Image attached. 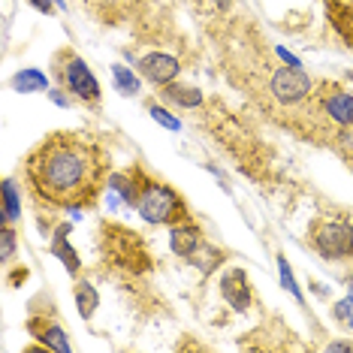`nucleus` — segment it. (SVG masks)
Instances as JSON below:
<instances>
[{"instance_id": "obj_1", "label": "nucleus", "mask_w": 353, "mask_h": 353, "mask_svg": "<svg viewBox=\"0 0 353 353\" xmlns=\"http://www.w3.org/2000/svg\"><path fill=\"white\" fill-rule=\"evenodd\" d=\"M106 151L85 133H52L25 160L34 196L54 208H79L97 199L109 170Z\"/></svg>"}, {"instance_id": "obj_2", "label": "nucleus", "mask_w": 353, "mask_h": 353, "mask_svg": "<svg viewBox=\"0 0 353 353\" xmlns=\"http://www.w3.org/2000/svg\"><path fill=\"white\" fill-rule=\"evenodd\" d=\"M136 212L145 223H154V227H175L181 221H190V212L184 205V199L175 194L170 184H160V181H145L139 199H136Z\"/></svg>"}, {"instance_id": "obj_3", "label": "nucleus", "mask_w": 353, "mask_h": 353, "mask_svg": "<svg viewBox=\"0 0 353 353\" xmlns=\"http://www.w3.org/2000/svg\"><path fill=\"white\" fill-rule=\"evenodd\" d=\"M52 67H54V79L61 82V88H67L76 100L82 103H100V82L97 76L91 73V67L79 58L76 52L70 49H61L58 54L52 58Z\"/></svg>"}, {"instance_id": "obj_4", "label": "nucleus", "mask_w": 353, "mask_h": 353, "mask_svg": "<svg viewBox=\"0 0 353 353\" xmlns=\"http://www.w3.org/2000/svg\"><path fill=\"white\" fill-rule=\"evenodd\" d=\"M308 239L323 260H350L353 256V223L339 218L311 221Z\"/></svg>"}, {"instance_id": "obj_5", "label": "nucleus", "mask_w": 353, "mask_h": 353, "mask_svg": "<svg viewBox=\"0 0 353 353\" xmlns=\"http://www.w3.org/2000/svg\"><path fill=\"white\" fill-rule=\"evenodd\" d=\"M269 91L272 97L284 106H296L314 91V82H311L308 73H302L299 67H278L269 79Z\"/></svg>"}, {"instance_id": "obj_6", "label": "nucleus", "mask_w": 353, "mask_h": 353, "mask_svg": "<svg viewBox=\"0 0 353 353\" xmlns=\"http://www.w3.org/2000/svg\"><path fill=\"white\" fill-rule=\"evenodd\" d=\"M139 73L145 82L163 88L179 79L181 63H179V58H172V54H166V52H151V54H142L139 58Z\"/></svg>"}, {"instance_id": "obj_7", "label": "nucleus", "mask_w": 353, "mask_h": 353, "mask_svg": "<svg viewBox=\"0 0 353 353\" xmlns=\"http://www.w3.org/2000/svg\"><path fill=\"white\" fill-rule=\"evenodd\" d=\"M221 296L230 308L236 311H248L254 302V293H251V284H248V275L245 269H230L227 275L221 278Z\"/></svg>"}, {"instance_id": "obj_8", "label": "nucleus", "mask_w": 353, "mask_h": 353, "mask_svg": "<svg viewBox=\"0 0 353 353\" xmlns=\"http://www.w3.org/2000/svg\"><path fill=\"white\" fill-rule=\"evenodd\" d=\"M203 242L205 239L194 221H181V223H175V227H170V248H172L175 256H181V260H190Z\"/></svg>"}, {"instance_id": "obj_9", "label": "nucleus", "mask_w": 353, "mask_h": 353, "mask_svg": "<svg viewBox=\"0 0 353 353\" xmlns=\"http://www.w3.org/2000/svg\"><path fill=\"white\" fill-rule=\"evenodd\" d=\"M320 109H323V115L332 124H339V127L353 124V94L341 91V88H332V91H326L323 100H320Z\"/></svg>"}, {"instance_id": "obj_10", "label": "nucleus", "mask_w": 353, "mask_h": 353, "mask_svg": "<svg viewBox=\"0 0 353 353\" xmlns=\"http://www.w3.org/2000/svg\"><path fill=\"white\" fill-rule=\"evenodd\" d=\"M28 326H30V332L37 335L39 341H43V347L46 350H58V353H70L73 347H70V339H67V332L54 323V320H46V317H30L28 320Z\"/></svg>"}, {"instance_id": "obj_11", "label": "nucleus", "mask_w": 353, "mask_h": 353, "mask_svg": "<svg viewBox=\"0 0 353 353\" xmlns=\"http://www.w3.org/2000/svg\"><path fill=\"white\" fill-rule=\"evenodd\" d=\"M160 94H163L166 103H172V106L179 109H196L203 106V91L194 85H179V82H170L160 88Z\"/></svg>"}, {"instance_id": "obj_12", "label": "nucleus", "mask_w": 353, "mask_h": 353, "mask_svg": "<svg viewBox=\"0 0 353 353\" xmlns=\"http://www.w3.org/2000/svg\"><path fill=\"white\" fill-rule=\"evenodd\" d=\"M67 232H70V227H61L58 232H54V239H52V248H49V251H52V254L63 263V269H67L70 275H79V272H82V260H79L76 248L67 242Z\"/></svg>"}, {"instance_id": "obj_13", "label": "nucleus", "mask_w": 353, "mask_h": 353, "mask_svg": "<svg viewBox=\"0 0 353 353\" xmlns=\"http://www.w3.org/2000/svg\"><path fill=\"white\" fill-rule=\"evenodd\" d=\"M326 10L339 34L353 46V0H326Z\"/></svg>"}, {"instance_id": "obj_14", "label": "nucleus", "mask_w": 353, "mask_h": 353, "mask_svg": "<svg viewBox=\"0 0 353 353\" xmlns=\"http://www.w3.org/2000/svg\"><path fill=\"white\" fill-rule=\"evenodd\" d=\"M12 88L19 94H39V91H49V79H46L43 70L37 67H25L12 76Z\"/></svg>"}, {"instance_id": "obj_15", "label": "nucleus", "mask_w": 353, "mask_h": 353, "mask_svg": "<svg viewBox=\"0 0 353 353\" xmlns=\"http://www.w3.org/2000/svg\"><path fill=\"white\" fill-rule=\"evenodd\" d=\"M73 293H76L79 317H82V320H91L94 311H97V305H100V296H97V290H94V284H91V281H79Z\"/></svg>"}, {"instance_id": "obj_16", "label": "nucleus", "mask_w": 353, "mask_h": 353, "mask_svg": "<svg viewBox=\"0 0 353 353\" xmlns=\"http://www.w3.org/2000/svg\"><path fill=\"white\" fill-rule=\"evenodd\" d=\"M221 260H223V254L218 251V248L203 242V245H199V251L190 256V266H196L199 272H203V275H212V272L221 266Z\"/></svg>"}, {"instance_id": "obj_17", "label": "nucleus", "mask_w": 353, "mask_h": 353, "mask_svg": "<svg viewBox=\"0 0 353 353\" xmlns=\"http://www.w3.org/2000/svg\"><path fill=\"white\" fill-rule=\"evenodd\" d=\"M21 218V199H19V188L12 179L3 181V223H15Z\"/></svg>"}, {"instance_id": "obj_18", "label": "nucleus", "mask_w": 353, "mask_h": 353, "mask_svg": "<svg viewBox=\"0 0 353 353\" xmlns=\"http://www.w3.org/2000/svg\"><path fill=\"white\" fill-rule=\"evenodd\" d=\"M112 79H115V88L124 94V97H133V94H139V79L130 73V67H121V63H115V67H112Z\"/></svg>"}, {"instance_id": "obj_19", "label": "nucleus", "mask_w": 353, "mask_h": 353, "mask_svg": "<svg viewBox=\"0 0 353 353\" xmlns=\"http://www.w3.org/2000/svg\"><path fill=\"white\" fill-rule=\"evenodd\" d=\"M278 275H281V284H284V290H290L293 299L302 302L305 296H302V290H299V284H296V275H293L290 263H287V256H278Z\"/></svg>"}, {"instance_id": "obj_20", "label": "nucleus", "mask_w": 353, "mask_h": 353, "mask_svg": "<svg viewBox=\"0 0 353 353\" xmlns=\"http://www.w3.org/2000/svg\"><path fill=\"white\" fill-rule=\"evenodd\" d=\"M148 112H151V118H154L160 127H166V130H172V133H179V130H181V121H179V118H175L166 106H157V103H151Z\"/></svg>"}, {"instance_id": "obj_21", "label": "nucleus", "mask_w": 353, "mask_h": 353, "mask_svg": "<svg viewBox=\"0 0 353 353\" xmlns=\"http://www.w3.org/2000/svg\"><path fill=\"white\" fill-rule=\"evenodd\" d=\"M12 256H15V230L12 223H3V232H0V260L12 263Z\"/></svg>"}, {"instance_id": "obj_22", "label": "nucleus", "mask_w": 353, "mask_h": 353, "mask_svg": "<svg viewBox=\"0 0 353 353\" xmlns=\"http://www.w3.org/2000/svg\"><path fill=\"white\" fill-rule=\"evenodd\" d=\"M332 317L339 320L341 326L353 329V293L347 296V299H341V302H335V305H332Z\"/></svg>"}, {"instance_id": "obj_23", "label": "nucleus", "mask_w": 353, "mask_h": 353, "mask_svg": "<svg viewBox=\"0 0 353 353\" xmlns=\"http://www.w3.org/2000/svg\"><path fill=\"white\" fill-rule=\"evenodd\" d=\"M46 94H49V100L54 103V106H61V109H70V106H73V100H76L67 88H49Z\"/></svg>"}, {"instance_id": "obj_24", "label": "nucleus", "mask_w": 353, "mask_h": 353, "mask_svg": "<svg viewBox=\"0 0 353 353\" xmlns=\"http://www.w3.org/2000/svg\"><path fill=\"white\" fill-rule=\"evenodd\" d=\"M335 145H339L344 154H353V124L341 127V133H339V139H335Z\"/></svg>"}, {"instance_id": "obj_25", "label": "nucleus", "mask_w": 353, "mask_h": 353, "mask_svg": "<svg viewBox=\"0 0 353 353\" xmlns=\"http://www.w3.org/2000/svg\"><path fill=\"white\" fill-rule=\"evenodd\" d=\"M30 6H34L37 12H43V15H52L54 10H58V3H54V0H28Z\"/></svg>"}, {"instance_id": "obj_26", "label": "nucleus", "mask_w": 353, "mask_h": 353, "mask_svg": "<svg viewBox=\"0 0 353 353\" xmlns=\"http://www.w3.org/2000/svg\"><path fill=\"white\" fill-rule=\"evenodd\" d=\"M278 54H281V58H284V61H287V67H302V63H299V58H293V54H290V52L278 49Z\"/></svg>"}, {"instance_id": "obj_27", "label": "nucleus", "mask_w": 353, "mask_h": 353, "mask_svg": "<svg viewBox=\"0 0 353 353\" xmlns=\"http://www.w3.org/2000/svg\"><path fill=\"white\" fill-rule=\"evenodd\" d=\"M329 350H353V344L350 341H332V344H329Z\"/></svg>"}, {"instance_id": "obj_28", "label": "nucleus", "mask_w": 353, "mask_h": 353, "mask_svg": "<svg viewBox=\"0 0 353 353\" xmlns=\"http://www.w3.org/2000/svg\"><path fill=\"white\" fill-rule=\"evenodd\" d=\"M214 6H218V10H223V6H230V0H212Z\"/></svg>"}, {"instance_id": "obj_29", "label": "nucleus", "mask_w": 353, "mask_h": 353, "mask_svg": "<svg viewBox=\"0 0 353 353\" xmlns=\"http://www.w3.org/2000/svg\"><path fill=\"white\" fill-rule=\"evenodd\" d=\"M347 287H350V293H353V272H350V275H347Z\"/></svg>"}, {"instance_id": "obj_30", "label": "nucleus", "mask_w": 353, "mask_h": 353, "mask_svg": "<svg viewBox=\"0 0 353 353\" xmlns=\"http://www.w3.org/2000/svg\"><path fill=\"white\" fill-rule=\"evenodd\" d=\"M54 3H58V10H67V3H63V0H54Z\"/></svg>"}]
</instances>
